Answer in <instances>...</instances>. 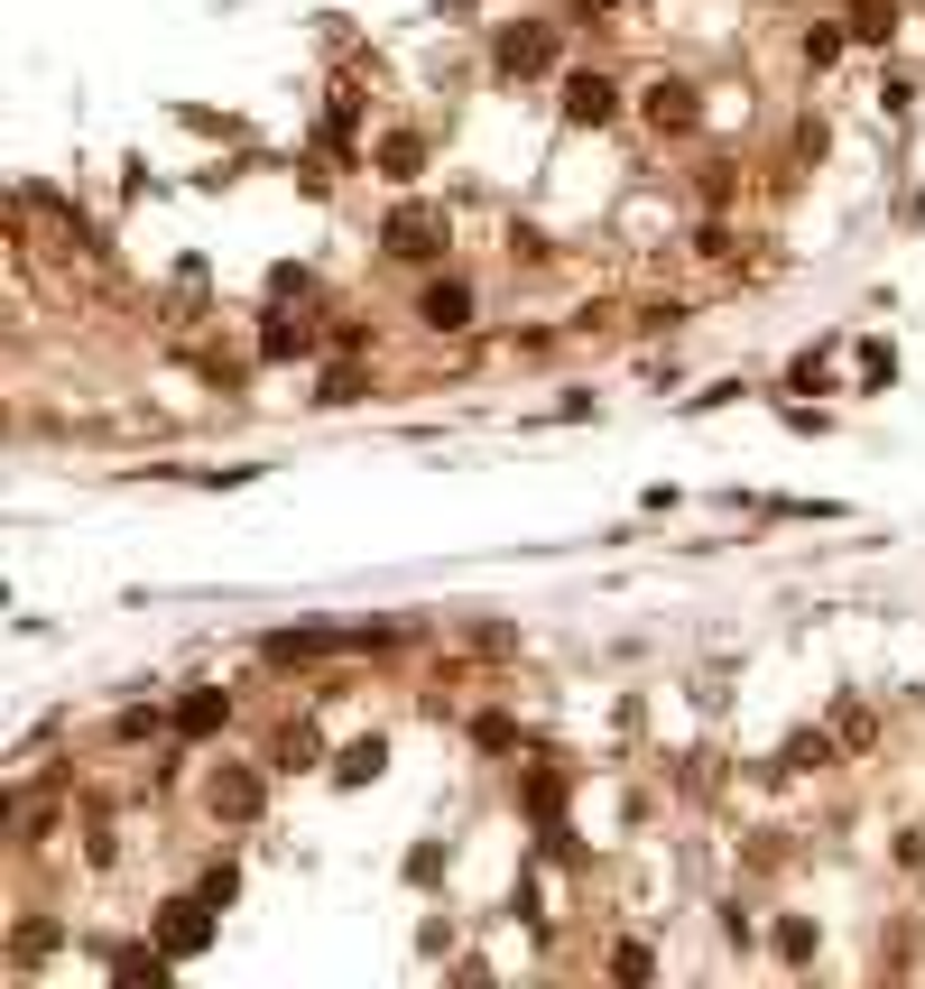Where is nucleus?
<instances>
[{
  "instance_id": "423d86ee",
  "label": "nucleus",
  "mask_w": 925,
  "mask_h": 989,
  "mask_svg": "<svg viewBox=\"0 0 925 989\" xmlns=\"http://www.w3.org/2000/svg\"><path fill=\"white\" fill-rule=\"evenodd\" d=\"M462 305H472L462 288H435V296H426V324H462Z\"/></svg>"
},
{
  "instance_id": "0eeeda50",
  "label": "nucleus",
  "mask_w": 925,
  "mask_h": 989,
  "mask_svg": "<svg viewBox=\"0 0 925 989\" xmlns=\"http://www.w3.org/2000/svg\"><path fill=\"white\" fill-rule=\"evenodd\" d=\"M842 56V29H806V65H833Z\"/></svg>"
},
{
  "instance_id": "7ed1b4c3",
  "label": "nucleus",
  "mask_w": 925,
  "mask_h": 989,
  "mask_svg": "<svg viewBox=\"0 0 925 989\" xmlns=\"http://www.w3.org/2000/svg\"><path fill=\"white\" fill-rule=\"evenodd\" d=\"M547 56H555V38H537V29H528V38H519V29L500 38V65H509V74H537Z\"/></svg>"
},
{
  "instance_id": "39448f33",
  "label": "nucleus",
  "mask_w": 925,
  "mask_h": 989,
  "mask_svg": "<svg viewBox=\"0 0 925 989\" xmlns=\"http://www.w3.org/2000/svg\"><path fill=\"white\" fill-rule=\"evenodd\" d=\"M214 804H222V814H250V804H260V787H250V777H222Z\"/></svg>"
},
{
  "instance_id": "f257e3e1",
  "label": "nucleus",
  "mask_w": 925,
  "mask_h": 989,
  "mask_svg": "<svg viewBox=\"0 0 925 989\" xmlns=\"http://www.w3.org/2000/svg\"><path fill=\"white\" fill-rule=\"evenodd\" d=\"M435 241H445V222H435V214H398L389 222V250L398 259H435Z\"/></svg>"
},
{
  "instance_id": "f03ea898",
  "label": "nucleus",
  "mask_w": 925,
  "mask_h": 989,
  "mask_svg": "<svg viewBox=\"0 0 925 989\" xmlns=\"http://www.w3.org/2000/svg\"><path fill=\"white\" fill-rule=\"evenodd\" d=\"M564 112L574 121H611V84L602 74H574V84H564Z\"/></svg>"
},
{
  "instance_id": "20e7f679",
  "label": "nucleus",
  "mask_w": 925,
  "mask_h": 989,
  "mask_svg": "<svg viewBox=\"0 0 925 989\" xmlns=\"http://www.w3.org/2000/svg\"><path fill=\"white\" fill-rule=\"evenodd\" d=\"M648 121H657V129H685V121H694V93H685V84H657V93H648Z\"/></svg>"
}]
</instances>
